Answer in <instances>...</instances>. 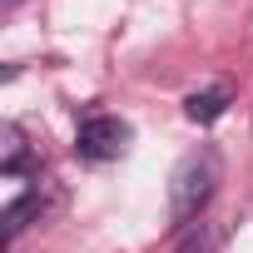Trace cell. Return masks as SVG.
<instances>
[{"label": "cell", "mask_w": 253, "mask_h": 253, "mask_svg": "<svg viewBox=\"0 0 253 253\" xmlns=\"http://www.w3.org/2000/svg\"><path fill=\"white\" fill-rule=\"evenodd\" d=\"M218 184H223V159H218V149H209V144L189 149V154L174 164V174H169V228H194V223L204 218V209L213 204Z\"/></svg>", "instance_id": "obj_1"}, {"label": "cell", "mask_w": 253, "mask_h": 253, "mask_svg": "<svg viewBox=\"0 0 253 253\" xmlns=\"http://www.w3.org/2000/svg\"><path fill=\"white\" fill-rule=\"evenodd\" d=\"M124 149H129V124H124L119 114L94 109V114L80 119V129H75V154H80L84 164H109V159H119Z\"/></svg>", "instance_id": "obj_2"}, {"label": "cell", "mask_w": 253, "mask_h": 253, "mask_svg": "<svg viewBox=\"0 0 253 253\" xmlns=\"http://www.w3.org/2000/svg\"><path fill=\"white\" fill-rule=\"evenodd\" d=\"M238 94H233V84L228 80H213L209 89H194L189 99H184V114L194 119V124H213V119H223L228 114V104H233Z\"/></svg>", "instance_id": "obj_3"}, {"label": "cell", "mask_w": 253, "mask_h": 253, "mask_svg": "<svg viewBox=\"0 0 253 253\" xmlns=\"http://www.w3.org/2000/svg\"><path fill=\"white\" fill-rule=\"evenodd\" d=\"M45 209H50V194H45V184H40V189L30 184L20 199H10V204H5V238L15 243V238H20V233H25L35 218H45Z\"/></svg>", "instance_id": "obj_4"}, {"label": "cell", "mask_w": 253, "mask_h": 253, "mask_svg": "<svg viewBox=\"0 0 253 253\" xmlns=\"http://www.w3.org/2000/svg\"><path fill=\"white\" fill-rule=\"evenodd\" d=\"M218 248V233L209 228V223H194L189 233H184V243L174 248V253H213Z\"/></svg>", "instance_id": "obj_5"}, {"label": "cell", "mask_w": 253, "mask_h": 253, "mask_svg": "<svg viewBox=\"0 0 253 253\" xmlns=\"http://www.w3.org/2000/svg\"><path fill=\"white\" fill-rule=\"evenodd\" d=\"M15 5H20V0H5V10H15Z\"/></svg>", "instance_id": "obj_6"}]
</instances>
